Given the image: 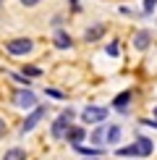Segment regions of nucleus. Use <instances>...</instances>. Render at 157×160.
<instances>
[{"mask_svg":"<svg viewBox=\"0 0 157 160\" xmlns=\"http://www.w3.org/2000/svg\"><path fill=\"white\" fill-rule=\"evenodd\" d=\"M118 142H121V126L107 123L105 126V144H118Z\"/></svg>","mask_w":157,"mask_h":160,"instance_id":"1a4fd4ad","label":"nucleus"},{"mask_svg":"<svg viewBox=\"0 0 157 160\" xmlns=\"http://www.w3.org/2000/svg\"><path fill=\"white\" fill-rule=\"evenodd\" d=\"M152 116H155V121H157V105H155V110H152Z\"/></svg>","mask_w":157,"mask_h":160,"instance_id":"393cba45","label":"nucleus"},{"mask_svg":"<svg viewBox=\"0 0 157 160\" xmlns=\"http://www.w3.org/2000/svg\"><path fill=\"white\" fill-rule=\"evenodd\" d=\"M128 102H131V92L126 89V92H121V95L113 100V108L121 110V113H126V110H128Z\"/></svg>","mask_w":157,"mask_h":160,"instance_id":"9d476101","label":"nucleus"},{"mask_svg":"<svg viewBox=\"0 0 157 160\" xmlns=\"http://www.w3.org/2000/svg\"><path fill=\"white\" fill-rule=\"evenodd\" d=\"M107 108H102V105H87V108L81 110V121L84 123H105V118H107Z\"/></svg>","mask_w":157,"mask_h":160,"instance_id":"f257e3e1","label":"nucleus"},{"mask_svg":"<svg viewBox=\"0 0 157 160\" xmlns=\"http://www.w3.org/2000/svg\"><path fill=\"white\" fill-rule=\"evenodd\" d=\"M45 116H47V108H45V105H37V108L31 110L29 116H26V121L21 123V134H29V131L34 129V126H37L39 121H42Z\"/></svg>","mask_w":157,"mask_h":160,"instance_id":"20e7f679","label":"nucleus"},{"mask_svg":"<svg viewBox=\"0 0 157 160\" xmlns=\"http://www.w3.org/2000/svg\"><path fill=\"white\" fill-rule=\"evenodd\" d=\"M0 5H3V0H0Z\"/></svg>","mask_w":157,"mask_h":160,"instance_id":"bb28decb","label":"nucleus"},{"mask_svg":"<svg viewBox=\"0 0 157 160\" xmlns=\"http://www.w3.org/2000/svg\"><path fill=\"white\" fill-rule=\"evenodd\" d=\"M13 105H18L24 110H34L39 102H37V95L31 89H18V92H13Z\"/></svg>","mask_w":157,"mask_h":160,"instance_id":"f03ea898","label":"nucleus"},{"mask_svg":"<svg viewBox=\"0 0 157 160\" xmlns=\"http://www.w3.org/2000/svg\"><path fill=\"white\" fill-rule=\"evenodd\" d=\"M74 150L78 155H87V158H100L102 155V147H84V144H76Z\"/></svg>","mask_w":157,"mask_h":160,"instance_id":"ddd939ff","label":"nucleus"},{"mask_svg":"<svg viewBox=\"0 0 157 160\" xmlns=\"http://www.w3.org/2000/svg\"><path fill=\"white\" fill-rule=\"evenodd\" d=\"M24 74H26V76H42V68H37V66H26Z\"/></svg>","mask_w":157,"mask_h":160,"instance_id":"f3484780","label":"nucleus"},{"mask_svg":"<svg viewBox=\"0 0 157 160\" xmlns=\"http://www.w3.org/2000/svg\"><path fill=\"white\" fill-rule=\"evenodd\" d=\"M107 55H113V58L118 55V42H110L107 45Z\"/></svg>","mask_w":157,"mask_h":160,"instance_id":"412c9836","label":"nucleus"},{"mask_svg":"<svg viewBox=\"0 0 157 160\" xmlns=\"http://www.w3.org/2000/svg\"><path fill=\"white\" fill-rule=\"evenodd\" d=\"M71 45H74V39H71V34H65V32H58V34H55V48L65 50V48H71Z\"/></svg>","mask_w":157,"mask_h":160,"instance_id":"2eb2a0df","label":"nucleus"},{"mask_svg":"<svg viewBox=\"0 0 157 160\" xmlns=\"http://www.w3.org/2000/svg\"><path fill=\"white\" fill-rule=\"evenodd\" d=\"M68 3H71V5H74V8H78V0H68Z\"/></svg>","mask_w":157,"mask_h":160,"instance_id":"b1692460","label":"nucleus"},{"mask_svg":"<svg viewBox=\"0 0 157 160\" xmlns=\"http://www.w3.org/2000/svg\"><path fill=\"white\" fill-rule=\"evenodd\" d=\"M105 126H107V123H100V126H97V129H94V131L89 134V142L94 144V147H100V144H105Z\"/></svg>","mask_w":157,"mask_h":160,"instance_id":"f8f14e48","label":"nucleus"},{"mask_svg":"<svg viewBox=\"0 0 157 160\" xmlns=\"http://www.w3.org/2000/svg\"><path fill=\"white\" fill-rule=\"evenodd\" d=\"M68 126H71V121H68V118L58 116L55 121H52V126H50V134H52V139H65V131H68Z\"/></svg>","mask_w":157,"mask_h":160,"instance_id":"39448f33","label":"nucleus"},{"mask_svg":"<svg viewBox=\"0 0 157 160\" xmlns=\"http://www.w3.org/2000/svg\"><path fill=\"white\" fill-rule=\"evenodd\" d=\"M105 34V24H94V26H89L87 32H84V39L87 42H94V39H100Z\"/></svg>","mask_w":157,"mask_h":160,"instance_id":"9b49d317","label":"nucleus"},{"mask_svg":"<svg viewBox=\"0 0 157 160\" xmlns=\"http://www.w3.org/2000/svg\"><path fill=\"white\" fill-rule=\"evenodd\" d=\"M155 5H157V0H144V11H147V13H152Z\"/></svg>","mask_w":157,"mask_h":160,"instance_id":"aec40b11","label":"nucleus"},{"mask_svg":"<svg viewBox=\"0 0 157 160\" xmlns=\"http://www.w3.org/2000/svg\"><path fill=\"white\" fill-rule=\"evenodd\" d=\"M39 0H21V5H26V8H31V5H37Z\"/></svg>","mask_w":157,"mask_h":160,"instance_id":"5701e85b","label":"nucleus"},{"mask_svg":"<svg viewBox=\"0 0 157 160\" xmlns=\"http://www.w3.org/2000/svg\"><path fill=\"white\" fill-rule=\"evenodd\" d=\"M149 45H152V34H149V32L147 29H141V32H136V34H134V48L136 50H149Z\"/></svg>","mask_w":157,"mask_h":160,"instance_id":"6e6552de","label":"nucleus"},{"mask_svg":"<svg viewBox=\"0 0 157 160\" xmlns=\"http://www.w3.org/2000/svg\"><path fill=\"white\" fill-rule=\"evenodd\" d=\"M45 95H50V97H55V100H63V97H65L60 89H45Z\"/></svg>","mask_w":157,"mask_h":160,"instance_id":"a211bd4d","label":"nucleus"},{"mask_svg":"<svg viewBox=\"0 0 157 160\" xmlns=\"http://www.w3.org/2000/svg\"><path fill=\"white\" fill-rule=\"evenodd\" d=\"M31 48H34V42L26 39V37H16V39H8L5 42V50L11 55H26V52H31Z\"/></svg>","mask_w":157,"mask_h":160,"instance_id":"7ed1b4c3","label":"nucleus"},{"mask_svg":"<svg viewBox=\"0 0 157 160\" xmlns=\"http://www.w3.org/2000/svg\"><path fill=\"white\" fill-rule=\"evenodd\" d=\"M11 79H13V82H18V84H26V87H29V79L21 76V74H11Z\"/></svg>","mask_w":157,"mask_h":160,"instance_id":"6ab92c4d","label":"nucleus"},{"mask_svg":"<svg viewBox=\"0 0 157 160\" xmlns=\"http://www.w3.org/2000/svg\"><path fill=\"white\" fill-rule=\"evenodd\" d=\"M89 160H100V158H89Z\"/></svg>","mask_w":157,"mask_h":160,"instance_id":"a878e982","label":"nucleus"},{"mask_svg":"<svg viewBox=\"0 0 157 160\" xmlns=\"http://www.w3.org/2000/svg\"><path fill=\"white\" fill-rule=\"evenodd\" d=\"M5 131H8V123H5V121H3V118H0V139H3V137H5Z\"/></svg>","mask_w":157,"mask_h":160,"instance_id":"4be33fe9","label":"nucleus"},{"mask_svg":"<svg viewBox=\"0 0 157 160\" xmlns=\"http://www.w3.org/2000/svg\"><path fill=\"white\" fill-rule=\"evenodd\" d=\"M134 144H136V150H139V158H149L155 152V142L149 137H136Z\"/></svg>","mask_w":157,"mask_h":160,"instance_id":"0eeeda50","label":"nucleus"},{"mask_svg":"<svg viewBox=\"0 0 157 160\" xmlns=\"http://www.w3.org/2000/svg\"><path fill=\"white\" fill-rule=\"evenodd\" d=\"M3 160H26V150H21V147H11V150H5Z\"/></svg>","mask_w":157,"mask_h":160,"instance_id":"4468645a","label":"nucleus"},{"mask_svg":"<svg viewBox=\"0 0 157 160\" xmlns=\"http://www.w3.org/2000/svg\"><path fill=\"white\" fill-rule=\"evenodd\" d=\"M65 139H68V144H81L84 139H87V129H84V126H74L71 123L68 126V131H65Z\"/></svg>","mask_w":157,"mask_h":160,"instance_id":"423d86ee","label":"nucleus"},{"mask_svg":"<svg viewBox=\"0 0 157 160\" xmlns=\"http://www.w3.org/2000/svg\"><path fill=\"white\" fill-rule=\"evenodd\" d=\"M115 155L118 158H139V150H136V144H128V147H118Z\"/></svg>","mask_w":157,"mask_h":160,"instance_id":"dca6fc26","label":"nucleus"}]
</instances>
